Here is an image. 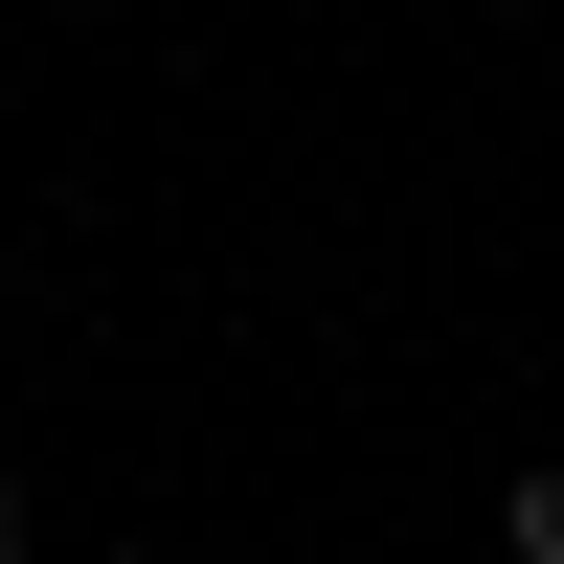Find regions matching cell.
<instances>
[{"label": "cell", "instance_id": "1", "mask_svg": "<svg viewBox=\"0 0 564 564\" xmlns=\"http://www.w3.org/2000/svg\"><path fill=\"white\" fill-rule=\"evenodd\" d=\"M497 564H564V452H542L520 497H497Z\"/></svg>", "mask_w": 564, "mask_h": 564}, {"label": "cell", "instance_id": "2", "mask_svg": "<svg viewBox=\"0 0 564 564\" xmlns=\"http://www.w3.org/2000/svg\"><path fill=\"white\" fill-rule=\"evenodd\" d=\"M23 542H45V497H23V475H0V564H23Z\"/></svg>", "mask_w": 564, "mask_h": 564}, {"label": "cell", "instance_id": "3", "mask_svg": "<svg viewBox=\"0 0 564 564\" xmlns=\"http://www.w3.org/2000/svg\"><path fill=\"white\" fill-rule=\"evenodd\" d=\"M113 564H135V542H113Z\"/></svg>", "mask_w": 564, "mask_h": 564}]
</instances>
